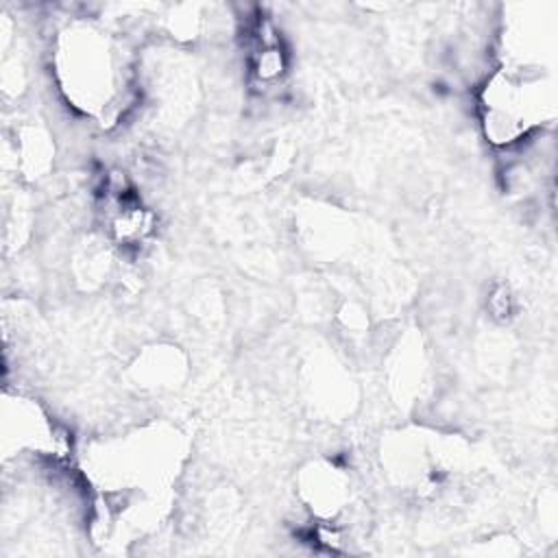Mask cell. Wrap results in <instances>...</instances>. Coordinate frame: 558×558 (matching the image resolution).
Masks as SVG:
<instances>
[{
	"label": "cell",
	"instance_id": "6da1fadb",
	"mask_svg": "<svg viewBox=\"0 0 558 558\" xmlns=\"http://www.w3.org/2000/svg\"><path fill=\"white\" fill-rule=\"evenodd\" d=\"M72 52L68 57V81L74 83L76 94H85V102H94L96 96L107 100V89L111 87V59L109 46L98 37V33H74L70 39Z\"/></svg>",
	"mask_w": 558,
	"mask_h": 558
}]
</instances>
